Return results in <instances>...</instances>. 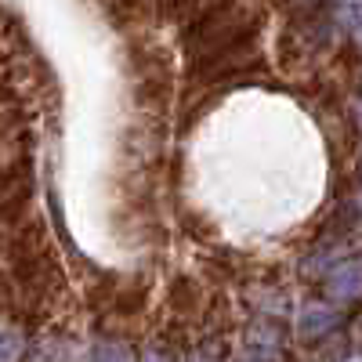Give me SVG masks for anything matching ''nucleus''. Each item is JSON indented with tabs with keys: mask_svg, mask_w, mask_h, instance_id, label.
Returning a JSON list of instances; mask_svg holds the SVG:
<instances>
[{
	"mask_svg": "<svg viewBox=\"0 0 362 362\" xmlns=\"http://www.w3.org/2000/svg\"><path fill=\"white\" fill-rule=\"evenodd\" d=\"M33 196V174L29 163H11L0 170V214H18Z\"/></svg>",
	"mask_w": 362,
	"mask_h": 362,
	"instance_id": "nucleus-1",
	"label": "nucleus"
},
{
	"mask_svg": "<svg viewBox=\"0 0 362 362\" xmlns=\"http://www.w3.org/2000/svg\"><path fill=\"white\" fill-rule=\"evenodd\" d=\"M334 290L337 297H355L358 290H362V264H348V268H341L337 276H334Z\"/></svg>",
	"mask_w": 362,
	"mask_h": 362,
	"instance_id": "nucleus-2",
	"label": "nucleus"
},
{
	"mask_svg": "<svg viewBox=\"0 0 362 362\" xmlns=\"http://www.w3.org/2000/svg\"><path fill=\"white\" fill-rule=\"evenodd\" d=\"M22 358V334L11 326H0V362H18Z\"/></svg>",
	"mask_w": 362,
	"mask_h": 362,
	"instance_id": "nucleus-3",
	"label": "nucleus"
},
{
	"mask_svg": "<svg viewBox=\"0 0 362 362\" xmlns=\"http://www.w3.org/2000/svg\"><path fill=\"white\" fill-rule=\"evenodd\" d=\"M87 362H131V351L124 344H116V341H102V344H95V351H90Z\"/></svg>",
	"mask_w": 362,
	"mask_h": 362,
	"instance_id": "nucleus-4",
	"label": "nucleus"
},
{
	"mask_svg": "<svg viewBox=\"0 0 362 362\" xmlns=\"http://www.w3.org/2000/svg\"><path fill=\"white\" fill-rule=\"evenodd\" d=\"M334 319H337V315H334V312H326V308H308V315L300 319V329L315 337V334H322L326 326H334Z\"/></svg>",
	"mask_w": 362,
	"mask_h": 362,
	"instance_id": "nucleus-5",
	"label": "nucleus"
},
{
	"mask_svg": "<svg viewBox=\"0 0 362 362\" xmlns=\"http://www.w3.org/2000/svg\"><path fill=\"white\" fill-rule=\"evenodd\" d=\"M141 362H170V358H167V355H163V351H148V355H145V358H141Z\"/></svg>",
	"mask_w": 362,
	"mask_h": 362,
	"instance_id": "nucleus-6",
	"label": "nucleus"
}]
</instances>
